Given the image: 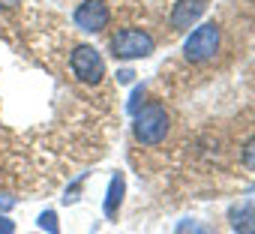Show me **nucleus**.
<instances>
[{"instance_id":"nucleus-10","label":"nucleus","mask_w":255,"mask_h":234,"mask_svg":"<svg viewBox=\"0 0 255 234\" xmlns=\"http://www.w3.org/2000/svg\"><path fill=\"white\" fill-rule=\"evenodd\" d=\"M39 228H45L48 234H60V228H57V216H54V210H45V213L39 216Z\"/></svg>"},{"instance_id":"nucleus-14","label":"nucleus","mask_w":255,"mask_h":234,"mask_svg":"<svg viewBox=\"0 0 255 234\" xmlns=\"http://www.w3.org/2000/svg\"><path fill=\"white\" fill-rule=\"evenodd\" d=\"M0 207L6 210V207H12V201H9V198H0Z\"/></svg>"},{"instance_id":"nucleus-5","label":"nucleus","mask_w":255,"mask_h":234,"mask_svg":"<svg viewBox=\"0 0 255 234\" xmlns=\"http://www.w3.org/2000/svg\"><path fill=\"white\" fill-rule=\"evenodd\" d=\"M72 18H75V24H78L81 30H87V33H99V30L108 27L111 12H108V6L102 3V0H84V3H78V9H75Z\"/></svg>"},{"instance_id":"nucleus-12","label":"nucleus","mask_w":255,"mask_h":234,"mask_svg":"<svg viewBox=\"0 0 255 234\" xmlns=\"http://www.w3.org/2000/svg\"><path fill=\"white\" fill-rule=\"evenodd\" d=\"M141 99H144V87H135V90H132V102H129V111H132V114L138 111V105H141Z\"/></svg>"},{"instance_id":"nucleus-4","label":"nucleus","mask_w":255,"mask_h":234,"mask_svg":"<svg viewBox=\"0 0 255 234\" xmlns=\"http://www.w3.org/2000/svg\"><path fill=\"white\" fill-rule=\"evenodd\" d=\"M69 66H72L75 78L84 84H99L105 75V60L99 57V51L93 45H78L69 57Z\"/></svg>"},{"instance_id":"nucleus-1","label":"nucleus","mask_w":255,"mask_h":234,"mask_svg":"<svg viewBox=\"0 0 255 234\" xmlns=\"http://www.w3.org/2000/svg\"><path fill=\"white\" fill-rule=\"evenodd\" d=\"M168 126H171V123H168V111H165L159 102H150V105H144L141 111H135L132 132H135V138H138L141 144L156 147V144L165 141Z\"/></svg>"},{"instance_id":"nucleus-6","label":"nucleus","mask_w":255,"mask_h":234,"mask_svg":"<svg viewBox=\"0 0 255 234\" xmlns=\"http://www.w3.org/2000/svg\"><path fill=\"white\" fill-rule=\"evenodd\" d=\"M207 9V0H177L171 9V27L174 30H186L189 24H195Z\"/></svg>"},{"instance_id":"nucleus-13","label":"nucleus","mask_w":255,"mask_h":234,"mask_svg":"<svg viewBox=\"0 0 255 234\" xmlns=\"http://www.w3.org/2000/svg\"><path fill=\"white\" fill-rule=\"evenodd\" d=\"M15 231V225L9 222V219H3V216H0V234H12Z\"/></svg>"},{"instance_id":"nucleus-3","label":"nucleus","mask_w":255,"mask_h":234,"mask_svg":"<svg viewBox=\"0 0 255 234\" xmlns=\"http://www.w3.org/2000/svg\"><path fill=\"white\" fill-rule=\"evenodd\" d=\"M219 39H222L219 24L207 21V24L195 27V30L186 36V42H183V57H186L189 63H207V60L216 57V51H219Z\"/></svg>"},{"instance_id":"nucleus-2","label":"nucleus","mask_w":255,"mask_h":234,"mask_svg":"<svg viewBox=\"0 0 255 234\" xmlns=\"http://www.w3.org/2000/svg\"><path fill=\"white\" fill-rule=\"evenodd\" d=\"M111 54L117 60H141L153 54V36L141 27H123L111 36Z\"/></svg>"},{"instance_id":"nucleus-9","label":"nucleus","mask_w":255,"mask_h":234,"mask_svg":"<svg viewBox=\"0 0 255 234\" xmlns=\"http://www.w3.org/2000/svg\"><path fill=\"white\" fill-rule=\"evenodd\" d=\"M177 234H216L210 225H204V222H198V219H183L180 225H177Z\"/></svg>"},{"instance_id":"nucleus-8","label":"nucleus","mask_w":255,"mask_h":234,"mask_svg":"<svg viewBox=\"0 0 255 234\" xmlns=\"http://www.w3.org/2000/svg\"><path fill=\"white\" fill-rule=\"evenodd\" d=\"M123 189H126V177L117 171L114 177H111V183H108V195H105V216H117V210H120V204H123Z\"/></svg>"},{"instance_id":"nucleus-11","label":"nucleus","mask_w":255,"mask_h":234,"mask_svg":"<svg viewBox=\"0 0 255 234\" xmlns=\"http://www.w3.org/2000/svg\"><path fill=\"white\" fill-rule=\"evenodd\" d=\"M243 165L246 168H255V135L246 141V147H243Z\"/></svg>"},{"instance_id":"nucleus-7","label":"nucleus","mask_w":255,"mask_h":234,"mask_svg":"<svg viewBox=\"0 0 255 234\" xmlns=\"http://www.w3.org/2000/svg\"><path fill=\"white\" fill-rule=\"evenodd\" d=\"M228 219H231V228L237 234H255V204H237L228 210Z\"/></svg>"}]
</instances>
